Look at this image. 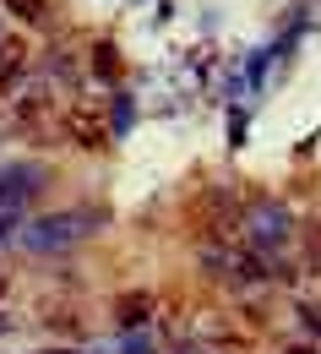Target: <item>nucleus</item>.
Here are the masks:
<instances>
[{"mask_svg":"<svg viewBox=\"0 0 321 354\" xmlns=\"http://www.w3.org/2000/svg\"><path fill=\"white\" fill-rule=\"evenodd\" d=\"M251 229H256V240L273 251V245H283V240H289V213H283V207H273V202H262V207H251Z\"/></svg>","mask_w":321,"mask_h":354,"instance_id":"3","label":"nucleus"},{"mask_svg":"<svg viewBox=\"0 0 321 354\" xmlns=\"http://www.w3.org/2000/svg\"><path fill=\"white\" fill-rule=\"evenodd\" d=\"M0 295H6V278H0Z\"/></svg>","mask_w":321,"mask_h":354,"instance_id":"12","label":"nucleus"},{"mask_svg":"<svg viewBox=\"0 0 321 354\" xmlns=\"http://www.w3.org/2000/svg\"><path fill=\"white\" fill-rule=\"evenodd\" d=\"M300 322H311V327L321 333V316H316V306H300Z\"/></svg>","mask_w":321,"mask_h":354,"instance_id":"9","label":"nucleus"},{"mask_svg":"<svg viewBox=\"0 0 321 354\" xmlns=\"http://www.w3.org/2000/svg\"><path fill=\"white\" fill-rule=\"evenodd\" d=\"M98 77H115V49L98 44Z\"/></svg>","mask_w":321,"mask_h":354,"instance_id":"8","label":"nucleus"},{"mask_svg":"<svg viewBox=\"0 0 321 354\" xmlns=\"http://www.w3.org/2000/svg\"><path fill=\"white\" fill-rule=\"evenodd\" d=\"M22 60H28V49L17 44V39H0V82H11L22 71Z\"/></svg>","mask_w":321,"mask_h":354,"instance_id":"5","label":"nucleus"},{"mask_svg":"<svg viewBox=\"0 0 321 354\" xmlns=\"http://www.w3.org/2000/svg\"><path fill=\"white\" fill-rule=\"evenodd\" d=\"M289 354H316V349H311V344H300V349H289Z\"/></svg>","mask_w":321,"mask_h":354,"instance_id":"11","label":"nucleus"},{"mask_svg":"<svg viewBox=\"0 0 321 354\" xmlns=\"http://www.w3.org/2000/svg\"><path fill=\"white\" fill-rule=\"evenodd\" d=\"M120 322L131 327V322H147V295H126L120 300Z\"/></svg>","mask_w":321,"mask_h":354,"instance_id":"7","label":"nucleus"},{"mask_svg":"<svg viewBox=\"0 0 321 354\" xmlns=\"http://www.w3.org/2000/svg\"><path fill=\"white\" fill-rule=\"evenodd\" d=\"M66 131H71V142H77V147H104V142H109V126H104L98 115H88V109H71Z\"/></svg>","mask_w":321,"mask_h":354,"instance_id":"4","label":"nucleus"},{"mask_svg":"<svg viewBox=\"0 0 321 354\" xmlns=\"http://www.w3.org/2000/svg\"><path fill=\"white\" fill-rule=\"evenodd\" d=\"M39 185H44V169H39V164H6V169H0V207H28Z\"/></svg>","mask_w":321,"mask_h":354,"instance_id":"2","label":"nucleus"},{"mask_svg":"<svg viewBox=\"0 0 321 354\" xmlns=\"http://www.w3.org/2000/svg\"><path fill=\"white\" fill-rule=\"evenodd\" d=\"M98 229V213L88 207H71V213H49V218H33L22 229V245L28 251H66V245H77L82 234Z\"/></svg>","mask_w":321,"mask_h":354,"instance_id":"1","label":"nucleus"},{"mask_svg":"<svg viewBox=\"0 0 321 354\" xmlns=\"http://www.w3.org/2000/svg\"><path fill=\"white\" fill-rule=\"evenodd\" d=\"M305 267L321 272V223H305Z\"/></svg>","mask_w":321,"mask_h":354,"instance_id":"6","label":"nucleus"},{"mask_svg":"<svg viewBox=\"0 0 321 354\" xmlns=\"http://www.w3.org/2000/svg\"><path fill=\"white\" fill-rule=\"evenodd\" d=\"M17 11L22 17H39V0H17Z\"/></svg>","mask_w":321,"mask_h":354,"instance_id":"10","label":"nucleus"}]
</instances>
